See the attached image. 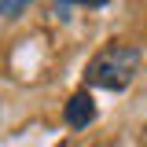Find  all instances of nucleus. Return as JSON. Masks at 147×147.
<instances>
[{
    "label": "nucleus",
    "mask_w": 147,
    "mask_h": 147,
    "mask_svg": "<svg viewBox=\"0 0 147 147\" xmlns=\"http://www.w3.org/2000/svg\"><path fill=\"white\" fill-rule=\"evenodd\" d=\"M107 147H110V144H107Z\"/></svg>",
    "instance_id": "39448f33"
},
{
    "label": "nucleus",
    "mask_w": 147,
    "mask_h": 147,
    "mask_svg": "<svg viewBox=\"0 0 147 147\" xmlns=\"http://www.w3.org/2000/svg\"><path fill=\"white\" fill-rule=\"evenodd\" d=\"M63 121L70 129H88L96 121V103H92L88 92H74L66 99V110H63Z\"/></svg>",
    "instance_id": "f03ea898"
},
{
    "label": "nucleus",
    "mask_w": 147,
    "mask_h": 147,
    "mask_svg": "<svg viewBox=\"0 0 147 147\" xmlns=\"http://www.w3.org/2000/svg\"><path fill=\"white\" fill-rule=\"evenodd\" d=\"M30 4H33V0H0V18H15V15H22Z\"/></svg>",
    "instance_id": "7ed1b4c3"
},
{
    "label": "nucleus",
    "mask_w": 147,
    "mask_h": 147,
    "mask_svg": "<svg viewBox=\"0 0 147 147\" xmlns=\"http://www.w3.org/2000/svg\"><path fill=\"white\" fill-rule=\"evenodd\" d=\"M140 70V48L136 44H110L103 52H96L85 66V81L92 88H103V92H121L132 85V77Z\"/></svg>",
    "instance_id": "f257e3e1"
},
{
    "label": "nucleus",
    "mask_w": 147,
    "mask_h": 147,
    "mask_svg": "<svg viewBox=\"0 0 147 147\" xmlns=\"http://www.w3.org/2000/svg\"><path fill=\"white\" fill-rule=\"evenodd\" d=\"M107 0H59V11H66V7H103Z\"/></svg>",
    "instance_id": "20e7f679"
}]
</instances>
